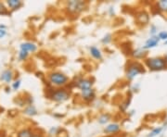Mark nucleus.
<instances>
[{
	"instance_id": "obj_1",
	"label": "nucleus",
	"mask_w": 167,
	"mask_h": 137,
	"mask_svg": "<svg viewBox=\"0 0 167 137\" xmlns=\"http://www.w3.org/2000/svg\"><path fill=\"white\" fill-rule=\"evenodd\" d=\"M146 67L152 70V71H159V70H164L167 68L166 63L165 61L164 58H149L145 60Z\"/></svg>"
},
{
	"instance_id": "obj_2",
	"label": "nucleus",
	"mask_w": 167,
	"mask_h": 137,
	"mask_svg": "<svg viewBox=\"0 0 167 137\" xmlns=\"http://www.w3.org/2000/svg\"><path fill=\"white\" fill-rule=\"evenodd\" d=\"M49 81L52 85L57 86V87H60V86H64L68 83L69 78L67 75H65L64 73H62L60 71H53L49 74Z\"/></svg>"
},
{
	"instance_id": "obj_3",
	"label": "nucleus",
	"mask_w": 167,
	"mask_h": 137,
	"mask_svg": "<svg viewBox=\"0 0 167 137\" xmlns=\"http://www.w3.org/2000/svg\"><path fill=\"white\" fill-rule=\"evenodd\" d=\"M87 7V3L82 0H72L66 3V8L71 14H79Z\"/></svg>"
},
{
	"instance_id": "obj_4",
	"label": "nucleus",
	"mask_w": 167,
	"mask_h": 137,
	"mask_svg": "<svg viewBox=\"0 0 167 137\" xmlns=\"http://www.w3.org/2000/svg\"><path fill=\"white\" fill-rule=\"evenodd\" d=\"M144 73V68L142 67V65L137 61H133L130 62L127 65V68H126V79L129 81H132L133 79H135L137 75Z\"/></svg>"
},
{
	"instance_id": "obj_5",
	"label": "nucleus",
	"mask_w": 167,
	"mask_h": 137,
	"mask_svg": "<svg viewBox=\"0 0 167 137\" xmlns=\"http://www.w3.org/2000/svg\"><path fill=\"white\" fill-rule=\"evenodd\" d=\"M71 96V94L65 90V89H58L55 90L54 92H52V94L50 95V98L58 103H63L65 101H67Z\"/></svg>"
},
{
	"instance_id": "obj_6",
	"label": "nucleus",
	"mask_w": 167,
	"mask_h": 137,
	"mask_svg": "<svg viewBox=\"0 0 167 137\" xmlns=\"http://www.w3.org/2000/svg\"><path fill=\"white\" fill-rule=\"evenodd\" d=\"M93 81L89 78H81L76 82V87L80 89V91L86 90L92 88Z\"/></svg>"
},
{
	"instance_id": "obj_7",
	"label": "nucleus",
	"mask_w": 167,
	"mask_h": 137,
	"mask_svg": "<svg viewBox=\"0 0 167 137\" xmlns=\"http://www.w3.org/2000/svg\"><path fill=\"white\" fill-rule=\"evenodd\" d=\"M136 20H137L138 24H140V25H147L150 22V15L146 11L142 10V11H139V12L137 13Z\"/></svg>"
},
{
	"instance_id": "obj_8",
	"label": "nucleus",
	"mask_w": 167,
	"mask_h": 137,
	"mask_svg": "<svg viewBox=\"0 0 167 137\" xmlns=\"http://www.w3.org/2000/svg\"><path fill=\"white\" fill-rule=\"evenodd\" d=\"M159 42H160V39H159L158 35L151 36L150 39H148V40L146 41V44H145V46H143V48H144L145 50H147V49H151V48H153V47H155V46H158Z\"/></svg>"
},
{
	"instance_id": "obj_9",
	"label": "nucleus",
	"mask_w": 167,
	"mask_h": 137,
	"mask_svg": "<svg viewBox=\"0 0 167 137\" xmlns=\"http://www.w3.org/2000/svg\"><path fill=\"white\" fill-rule=\"evenodd\" d=\"M20 48L22 51H25V52H28V53H34L37 50V46L34 43H31V42H25V43H22L21 45Z\"/></svg>"
},
{
	"instance_id": "obj_10",
	"label": "nucleus",
	"mask_w": 167,
	"mask_h": 137,
	"mask_svg": "<svg viewBox=\"0 0 167 137\" xmlns=\"http://www.w3.org/2000/svg\"><path fill=\"white\" fill-rule=\"evenodd\" d=\"M81 97L85 101H92L95 98V91L93 88L81 91Z\"/></svg>"
},
{
	"instance_id": "obj_11",
	"label": "nucleus",
	"mask_w": 167,
	"mask_h": 137,
	"mask_svg": "<svg viewBox=\"0 0 167 137\" xmlns=\"http://www.w3.org/2000/svg\"><path fill=\"white\" fill-rule=\"evenodd\" d=\"M13 79V71L11 69H6L1 73L0 80L3 82H6L7 83H9Z\"/></svg>"
},
{
	"instance_id": "obj_12",
	"label": "nucleus",
	"mask_w": 167,
	"mask_h": 137,
	"mask_svg": "<svg viewBox=\"0 0 167 137\" xmlns=\"http://www.w3.org/2000/svg\"><path fill=\"white\" fill-rule=\"evenodd\" d=\"M120 129H121V127L118 123H111L105 127L104 132L106 134H115V133L119 132Z\"/></svg>"
},
{
	"instance_id": "obj_13",
	"label": "nucleus",
	"mask_w": 167,
	"mask_h": 137,
	"mask_svg": "<svg viewBox=\"0 0 167 137\" xmlns=\"http://www.w3.org/2000/svg\"><path fill=\"white\" fill-rule=\"evenodd\" d=\"M89 52H90V55H91L94 59H96V60H100L102 59V53H101V51H100L98 47H96V46H91V47L89 48Z\"/></svg>"
},
{
	"instance_id": "obj_14",
	"label": "nucleus",
	"mask_w": 167,
	"mask_h": 137,
	"mask_svg": "<svg viewBox=\"0 0 167 137\" xmlns=\"http://www.w3.org/2000/svg\"><path fill=\"white\" fill-rule=\"evenodd\" d=\"M7 4L8 7H9L11 10L19 9V8L22 6V2L20 1V0H7Z\"/></svg>"
},
{
	"instance_id": "obj_15",
	"label": "nucleus",
	"mask_w": 167,
	"mask_h": 137,
	"mask_svg": "<svg viewBox=\"0 0 167 137\" xmlns=\"http://www.w3.org/2000/svg\"><path fill=\"white\" fill-rule=\"evenodd\" d=\"M146 55H147V50H145L143 47L137 48V49L134 50L133 53H132V56H133L135 59H137V60H138V59H143V58H145Z\"/></svg>"
},
{
	"instance_id": "obj_16",
	"label": "nucleus",
	"mask_w": 167,
	"mask_h": 137,
	"mask_svg": "<svg viewBox=\"0 0 167 137\" xmlns=\"http://www.w3.org/2000/svg\"><path fill=\"white\" fill-rule=\"evenodd\" d=\"M34 132L31 129H22L17 135V137H33Z\"/></svg>"
},
{
	"instance_id": "obj_17",
	"label": "nucleus",
	"mask_w": 167,
	"mask_h": 137,
	"mask_svg": "<svg viewBox=\"0 0 167 137\" xmlns=\"http://www.w3.org/2000/svg\"><path fill=\"white\" fill-rule=\"evenodd\" d=\"M157 9H159L162 12L167 13V0H161L156 3Z\"/></svg>"
},
{
	"instance_id": "obj_18",
	"label": "nucleus",
	"mask_w": 167,
	"mask_h": 137,
	"mask_svg": "<svg viewBox=\"0 0 167 137\" xmlns=\"http://www.w3.org/2000/svg\"><path fill=\"white\" fill-rule=\"evenodd\" d=\"M24 113H25L26 115H29V116H35V115L37 114V110H36L35 107L31 104V105H29V106L25 108Z\"/></svg>"
},
{
	"instance_id": "obj_19",
	"label": "nucleus",
	"mask_w": 167,
	"mask_h": 137,
	"mask_svg": "<svg viewBox=\"0 0 167 137\" xmlns=\"http://www.w3.org/2000/svg\"><path fill=\"white\" fill-rule=\"evenodd\" d=\"M110 120H111V115L109 113H105V114L100 115L98 121H99L100 124H106V123L109 122Z\"/></svg>"
},
{
	"instance_id": "obj_20",
	"label": "nucleus",
	"mask_w": 167,
	"mask_h": 137,
	"mask_svg": "<svg viewBox=\"0 0 167 137\" xmlns=\"http://www.w3.org/2000/svg\"><path fill=\"white\" fill-rule=\"evenodd\" d=\"M162 132H163V127H158V128H155V129H153V130H152V131L149 134L148 137L157 136V135H159Z\"/></svg>"
},
{
	"instance_id": "obj_21",
	"label": "nucleus",
	"mask_w": 167,
	"mask_h": 137,
	"mask_svg": "<svg viewBox=\"0 0 167 137\" xmlns=\"http://www.w3.org/2000/svg\"><path fill=\"white\" fill-rule=\"evenodd\" d=\"M29 56V53L28 52H25V51H22V50H20L19 54H18V58L21 61H23L25 60Z\"/></svg>"
},
{
	"instance_id": "obj_22",
	"label": "nucleus",
	"mask_w": 167,
	"mask_h": 137,
	"mask_svg": "<svg viewBox=\"0 0 167 137\" xmlns=\"http://www.w3.org/2000/svg\"><path fill=\"white\" fill-rule=\"evenodd\" d=\"M111 40H112V36H111V33H107V34L101 39V43L104 44V45H108V44L111 43Z\"/></svg>"
},
{
	"instance_id": "obj_23",
	"label": "nucleus",
	"mask_w": 167,
	"mask_h": 137,
	"mask_svg": "<svg viewBox=\"0 0 167 137\" xmlns=\"http://www.w3.org/2000/svg\"><path fill=\"white\" fill-rule=\"evenodd\" d=\"M7 14H8L7 8L2 2H0V15H7Z\"/></svg>"
},
{
	"instance_id": "obj_24",
	"label": "nucleus",
	"mask_w": 167,
	"mask_h": 137,
	"mask_svg": "<svg viewBox=\"0 0 167 137\" xmlns=\"http://www.w3.org/2000/svg\"><path fill=\"white\" fill-rule=\"evenodd\" d=\"M158 37L160 40H164V41H166L167 40V32L166 31H163V32H160L159 34H158Z\"/></svg>"
},
{
	"instance_id": "obj_25",
	"label": "nucleus",
	"mask_w": 167,
	"mask_h": 137,
	"mask_svg": "<svg viewBox=\"0 0 167 137\" xmlns=\"http://www.w3.org/2000/svg\"><path fill=\"white\" fill-rule=\"evenodd\" d=\"M20 86H21V80L15 81V82H13V84H12V88H13L14 90H18V89L20 88Z\"/></svg>"
},
{
	"instance_id": "obj_26",
	"label": "nucleus",
	"mask_w": 167,
	"mask_h": 137,
	"mask_svg": "<svg viewBox=\"0 0 167 137\" xmlns=\"http://www.w3.org/2000/svg\"><path fill=\"white\" fill-rule=\"evenodd\" d=\"M157 31H158V29H157V27L155 26V25H151V32H150V33L152 35V36H155L156 35V33H157Z\"/></svg>"
},
{
	"instance_id": "obj_27",
	"label": "nucleus",
	"mask_w": 167,
	"mask_h": 137,
	"mask_svg": "<svg viewBox=\"0 0 167 137\" xmlns=\"http://www.w3.org/2000/svg\"><path fill=\"white\" fill-rule=\"evenodd\" d=\"M7 35V32L6 30H3V29H0V38H3Z\"/></svg>"
},
{
	"instance_id": "obj_28",
	"label": "nucleus",
	"mask_w": 167,
	"mask_h": 137,
	"mask_svg": "<svg viewBox=\"0 0 167 137\" xmlns=\"http://www.w3.org/2000/svg\"><path fill=\"white\" fill-rule=\"evenodd\" d=\"M33 137H43L41 135H39V134H34V135Z\"/></svg>"
},
{
	"instance_id": "obj_29",
	"label": "nucleus",
	"mask_w": 167,
	"mask_h": 137,
	"mask_svg": "<svg viewBox=\"0 0 167 137\" xmlns=\"http://www.w3.org/2000/svg\"><path fill=\"white\" fill-rule=\"evenodd\" d=\"M164 59H165V63H166V65H167V54L165 56V58H164Z\"/></svg>"
},
{
	"instance_id": "obj_30",
	"label": "nucleus",
	"mask_w": 167,
	"mask_h": 137,
	"mask_svg": "<svg viewBox=\"0 0 167 137\" xmlns=\"http://www.w3.org/2000/svg\"><path fill=\"white\" fill-rule=\"evenodd\" d=\"M165 45H167V40L166 41H165Z\"/></svg>"
}]
</instances>
